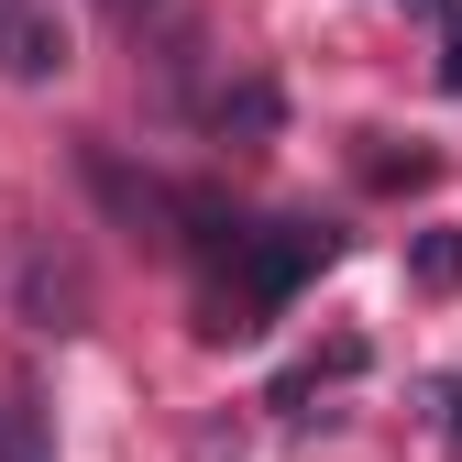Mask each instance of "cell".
Instances as JSON below:
<instances>
[{
	"mask_svg": "<svg viewBox=\"0 0 462 462\" xmlns=\"http://www.w3.org/2000/svg\"><path fill=\"white\" fill-rule=\"evenodd\" d=\"M408 286L451 298V286H462V231H419V243H408Z\"/></svg>",
	"mask_w": 462,
	"mask_h": 462,
	"instance_id": "2",
	"label": "cell"
},
{
	"mask_svg": "<svg viewBox=\"0 0 462 462\" xmlns=\"http://www.w3.org/2000/svg\"><path fill=\"white\" fill-rule=\"evenodd\" d=\"M430 12H440V78L462 88V0H430Z\"/></svg>",
	"mask_w": 462,
	"mask_h": 462,
	"instance_id": "3",
	"label": "cell"
},
{
	"mask_svg": "<svg viewBox=\"0 0 462 462\" xmlns=\"http://www.w3.org/2000/svg\"><path fill=\"white\" fill-rule=\"evenodd\" d=\"M440 440H451V462H462V374H440Z\"/></svg>",
	"mask_w": 462,
	"mask_h": 462,
	"instance_id": "5",
	"label": "cell"
},
{
	"mask_svg": "<svg viewBox=\"0 0 462 462\" xmlns=\"http://www.w3.org/2000/svg\"><path fill=\"white\" fill-rule=\"evenodd\" d=\"M55 67H67V23H55V0H23L0 23V78H55Z\"/></svg>",
	"mask_w": 462,
	"mask_h": 462,
	"instance_id": "1",
	"label": "cell"
},
{
	"mask_svg": "<svg viewBox=\"0 0 462 462\" xmlns=\"http://www.w3.org/2000/svg\"><path fill=\"white\" fill-rule=\"evenodd\" d=\"M0 462H44V430L12 408V419H0Z\"/></svg>",
	"mask_w": 462,
	"mask_h": 462,
	"instance_id": "4",
	"label": "cell"
},
{
	"mask_svg": "<svg viewBox=\"0 0 462 462\" xmlns=\"http://www.w3.org/2000/svg\"><path fill=\"white\" fill-rule=\"evenodd\" d=\"M12 12H23V0H0V23H12Z\"/></svg>",
	"mask_w": 462,
	"mask_h": 462,
	"instance_id": "6",
	"label": "cell"
}]
</instances>
